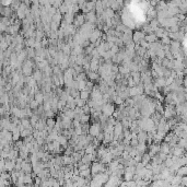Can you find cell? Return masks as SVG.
I'll use <instances>...</instances> for the list:
<instances>
[{
  "label": "cell",
  "mask_w": 187,
  "mask_h": 187,
  "mask_svg": "<svg viewBox=\"0 0 187 187\" xmlns=\"http://www.w3.org/2000/svg\"><path fill=\"white\" fill-rule=\"evenodd\" d=\"M105 171V167L104 165L102 164V163H99V162H94L92 166H91V174L92 175H96V174H99V173H103Z\"/></svg>",
  "instance_id": "cell-1"
},
{
  "label": "cell",
  "mask_w": 187,
  "mask_h": 187,
  "mask_svg": "<svg viewBox=\"0 0 187 187\" xmlns=\"http://www.w3.org/2000/svg\"><path fill=\"white\" fill-rule=\"evenodd\" d=\"M100 132H101V126H100V124H92V125L90 126L89 135H91V136H93V137L95 138L99 136Z\"/></svg>",
  "instance_id": "cell-2"
},
{
  "label": "cell",
  "mask_w": 187,
  "mask_h": 187,
  "mask_svg": "<svg viewBox=\"0 0 187 187\" xmlns=\"http://www.w3.org/2000/svg\"><path fill=\"white\" fill-rule=\"evenodd\" d=\"M102 110H103V114L107 116H112L115 112V108H114V105L110 104V103H105V105H103L102 107Z\"/></svg>",
  "instance_id": "cell-3"
},
{
  "label": "cell",
  "mask_w": 187,
  "mask_h": 187,
  "mask_svg": "<svg viewBox=\"0 0 187 187\" xmlns=\"http://www.w3.org/2000/svg\"><path fill=\"white\" fill-rule=\"evenodd\" d=\"M33 170V164H31V163H28L26 161H24L22 162V171L24 173H31Z\"/></svg>",
  "instance_id": "cell-4"
},
{
  "label": "cell",
  "mask_w": 187,
  "mask_h": 187,
  "mask_svg": "<svg viewBox=\"0 0 187 187\" xmlns=\"http://www.w3.org/2000/svg\"><path fill=\"white\" fill-rule=\"evenodd\" d=\"M23 72L25 76H30L32 73V64L31 61H26L25 65L23 66Z\"/></svg>",
  "instance_id": "cell-5"
},
{
  "label": "cell",
  "mask_w": 187,
  "mask_h": 187,
  "mask_svg": "<svg viewBox=\"0 0 187 187\" xmlns=\"http://www.w3.org/2000/svg\"><path fill=\"white\" fill-rule=\"evenodd\" d=\"M56 124H57V123H56V121L53 118V117H48L47 121H46V126H49V127H53V128H54V127L56 126Z\"/></svg>",
  "instance_id": "cell-6"
},
{
  "label": "cell",
  "mask_w": 187,
  "mask_h": 187,
  "mask_svg": "<svg viewBox=\"0 0 187 187\" xmlns=\"http://www.w3.org/2000/svg\"><path fill=\"white\" fill-rule=\"evenodd\" d=\"M89 121H90V114H83L80 118V121L82 124H87V123H89Z\"/></svg>",
  "instance_id": "cell-7"
},
{
  "label": "cell",
  "mask_w": 187,
  "mask_h": 187,
  "mask_svg": "<svg viewBox=\"0 0 187 187\" xmlns=\"http://www.w3.org/2000/svg\"><path fill=\"white\" fill-rule=\"evenodd\" d=\"M85 152H87V153H94V152H95V146L88 144V147L85 148Z\"/></svg>",
  "instance_id": "cell-8"
},
{
  "label": "cell",
  "mask_w": 187,
  "mask_h": 187,
  "mask_svg": "<svg viewBox=\"0 0 187 187\" xmlns=\"http://www.w3.org/2000/svg\"><path fill=\"white\" fill-rule=\"evenodd\" d=\"M87 76L89 77V79H90V80H95V79H98V77H99V76L95 73V71L88 72V73H87Z\"/></svg>",
  "instance_id": "cell-9"
},
{
  "label": "cell",
  "mask_w": 187,
  "mask_h": 187,
  "mask_svg": "<svg viewBox=\"0 0 187 187\" xmlns=\"http://www.w3.org/2000/svg\"><path fill=\"white\" fill-rule=\"evenodd\" d=\"M33 78L36 80V81H39V80H41V78H42V73H41L39 71H36L33 75Z\"/></svg>",
  "instance_id": "cell-10"
},
{
  "label": "cell",
  "mask_w": 187,
  "mask_h": 187,
  "mask_svg": "<svg viewBox=\"0 0 187 187\" xmlns=\"http://www.w3.org/2000/svg\"><path fill=\"white\" fill-rule=\"evenodd\" d=\"M37 105H39V102H37L36 100H32V102H31V108H32V110H35V108L37 107Z\"/></svg>",
  "instance_id": "cell-11"
},
{
  "label": "cell",
  "mask_w": 187,
  "mask_h": 187,
  "mask_svg": "<svg viewBox=\"0 0 187 187\" xmlns=\"http://www.w3.org/2000/svg\"><path fill=\"white\" fill-rule=\"evenodd\" d=\"M146 39H147V42H149V43H152V42L155 41V36H154V35H148V36L146 37Z\"/></svg>",
  "instance_id": "cell-12"
}]
</instances>
